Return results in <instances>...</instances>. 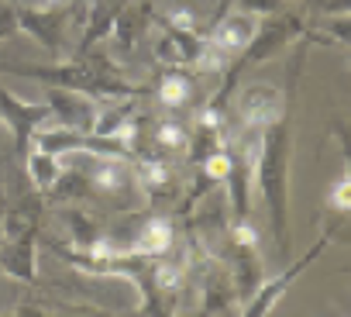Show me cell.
I'll list each match as a JSON object with an SVG mask.
<instances>
[{"instance_id":"obj_9","label":"cell","mask_w":351,"mask_h":317,"mask_svg":"<svg viewBox=\"0 0 351 317\" xmlns=\"http://www.w3.org/2000/svg\"><path fill=\"white\" fill-rule=\"evenodd\" d=\"M255 28H258V18H255V14H248V11H228L224 18H217V25H214V32L207 35V42L217 45L221 52H228V56L234 59V56L252 42Z\"/></svg>"},{"instance_id":"obj_2","label":"cell","mask_w":351,"mask_h":317,"mask_svg":"<svg viewBox=\"0 0 351 317\" xmlns=\"http://www.w3.org/2000/svg\"><path fill=\"white\" fill-rule=\"evenodd\" d=\"M286 180H289V124L286 117H279L269 128H262V148L255 163V183L265 197L279 255H286Z\"/></svg>"},{"instance_id":"obj_5","label":"cell","mask_w":351,"mask_h":317,"mask_svg":"<svg viewBox=\"0 0 351 317\" xmlns=\"http://www.w3.org/2000/svg\"><path fill=\"white\" fill-rule=\"evenodd\" d=\"M286 114V93L272 83H252V86H241L238 93V117H241V128H269L272 121H279Z\"/></svg>"},{"instance_id":"obj_6","label":"cell","mask_w":351,"mask_h":317,"mask_svg":"<svg viewBox=\"0 0 351 317\" xmlns=\"http://www.w3.org/2000/svg\"><path fill=\"white\" fill-rule=\"evenodd\" d=\"M324 248H327V238H320V242H317V245H313V248L303 255V259L289 262V266H286L279 276H272V279H262V286H258V290H255V293H252L245 303H241V314H248V317H262V314H269V310L276 307V300H279V296L289 290V283H293V279H296V276H300L306 266H313V262L320 259V252H324Z\"/></svg>"},{"instance_id":"obj_10","label":"cell","mask_w":351,"mask_h":317,"mask_svg":"<svg viewBox=\"0 0 351 317\" xmlns=\"http://www.w3.org/2000/svg\"><path fill=\"white\" fill-rule=\"evenodd\" d=\"M35 242L38 235H21V238H4L0 242V272L18 279V283H35Z\"/></svg>"},{"instance_id":"obj_7","label":"cell","mask_w":351,"mask_h":317,"mask_svg":"<svg viewBox=\"0 0 351 317\" xmlns=\"http://www.w3.org/2000/svg\"><path fill=\"white\" fill-rule=\"evenodd\" d=\"M45 104L52 110V124L73 128V131H83V134L93 131V117H97V107H100L97 100H90L83 93H73V90L49 86L45 90Z\"/></svg>"},{"instance_id":"obj_4","label":"cell","mask_w":351,"mask_h":317,"mask_svg":"<svg viewBox=\"0 0 351 317\" xmlns=\"http://www.w3.org/2000/svg\"><path fill=\"white\" fill-rule=\"evenodd\" d=\"M0 121H4V124L11 128V134H14V152H18V158H25V155L32 152V134H35L38 128L52 124V110H49L45 100L32 104V100H21V97H14L11 90L0 86Z\"/></svg>"},{"instance_id":"obj_12","label":"cell","mask_w":351,"mask_h":317,"mask_svg":"<svg viewBox=\"0 0 351 317\" xmlns=\"http://www.w3.org/2000/svg\"><path fill=\"white\" fill-rule=\"evenodd\" d=\"M25 163H28V176H32L35 190L49 197V190L56 187V180H59V173H62V158H59V155H49V152L32 148V152L25 155Z\"/></svg>"},{"instance_id":"obj_8","label":"cell","mask_w":351,"mask_h":317,"mask_svg":"<svg viewBox=\"0 0 351 317\" xmlns=\"http://www.w3.org/2000/svg\"><path fill=\"white\" fill-rule=\"evenodd\" d=\"M207 38L200 32H180V28H162L158 42H155V59L162 66H183L193 69L197 59L204 56Z\"/></svg>"},{"instance_id":"obj_1","label":"cell","mask_w":351,"mask_h":317,"mask_svg":"<svg viewBox=\"0 0 351 317\" xmlns=\"http://www.w3.org/2000/svg\"><path fill=\"white\" fill-rule=\"evenodd\" d=\"M8 73H18V76H28V80H38L45 86H59V90H73V93H83L97 104H107V100H134V97H145L148 86L141 83H131L114 62L107 52H80L73 56L69 62H56V66H28V62H8L0 66Z\"/></svg>"},{"instance_id":"obj_14","label":"cell","mask_w":351,"mask_h":317,"mask_svg":"<svg viewBox=\"0 0 351 317\" xmlns=\"http://www.w3.org/2000/svg\"><path fill=\"white\" fill-rule=\"evenodd\" d=\"M158 21H162V28H180V32H197L200 28V18H197L193 8H169V11L158 14Z\"/></svg>"},{"instance_id":"obj_3","label":"cell","mask_w":351,"mask_h":317,"mask_svg":"<svg viewBox=\"0 0 351 317\" xmlns=\"http://www.w3.org/2000/svg\"><path fill=\"white\" fill-rule=\"evenodd\" d=\"M14 8H18V32H28L52 59H59L66 25L76 14V0H66V4H14Z\"/></svg>"},{"instance_id":"obj_13","label":"cell","mask_w":351,"mask_h":317,"mask_svg":"<svg viewBox=\"0 0 351 317\" xmlns=\"http://www.w3.org/2000/svg\"><path fill=\"white\" fill-rule=\"evenodd\" d=\"M66 224H69L73 248H86V245H93V242L104 235L100 221H97V218H90L86 211H69V214H66Z\"/></svg>"},{"instance_id":"obj_15","label":"cell","mask_w":351,"mask_h":317,"mask_svg":"<svg viewBox=\"0 0 351 317\" xmlns=\"http://www.w3.org/2000/svg\"><path fill=\"white\" fill-rule=\"evenodd\" d=\"M327 207H330V214H348V211H351V183H348V169H344L341 180L330 187Z\"/></svg>"},{"instance_id":"obj_11","label":"cell","mask_w":351,"mask_h":317,"mask_svg":"<svg viewBox=\"0 0 351 317\" xmlns=\"http://www.w3.org/2000/svg\"><path fill=\"white\" fill-rule=\"evenodd\" d=\"M152 93H155V100L162 104V107H169V110H180V107H186V100L193 97V76H190V69H183V66H165V73L155 80V86H148Z\"/></svg>"},{"instance_id":"obj_16","label":"cell","mask_w":351,"mask_h":317,"mask_svg":"<svg viewBox=\"0 0 351 317\" xmlns=\"http://www.w3.org/2000/svg\"><path fill=\"white\" fill-rule=\"evenodd\" d=\"M234 4H238V11H248L255 18H269L286 8V0H234Z\"/></svg>"}]
</instances>
